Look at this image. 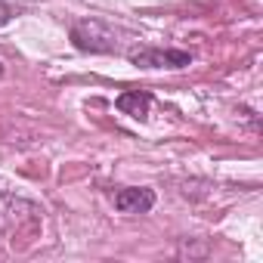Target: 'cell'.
<instances>
[{
    "mask_svg": "<svg viewBox=\"0 0 263 263\" xmlns=\"http://www.w3.org/2000/svg\"><path fill=\"white\" fill-rule=\"evenodd\" d=\"M71 44L81 53H115L118 50V34L102 19H81V22L71 25Z\"/></svg>",
    "mask_w": 263,
    "mask_h": 263,
    "instance_id": "obj_1",
    "label": "cell"
},
{
    "mask_svg": "<svg viewBox=\"0 0 263 263\" xmlns=\"http://www.w3.org/2000/svg\"><path fill=\"white\" fill-rule=\"evenodd\" d=\"M127 56L140 68H186L192 62V56L183 50H155V47H137Z\"/></svg>",
    "mask_w": 263,
    "mask_h": 263,
    "instance_id": "obj_2",
    "label": "cell"
},
{
    "mask_svg": "<svg viewBox=\"0 0 263 263\" xmlns=\"http://www.w3.org/2000/svg\"><path fill=\"white\" fill-rule=\"evenodd\" d=\"M155 204V192L152 189H137V186H127L121 192H115V208L121 214H146Z\"/></svg>",
    "mask_w": 263,
    "mask_h": 263,
    "instance_id": "obj_3",
    "label": "cell"
},
{
    "mask_svg": "<svg viewBox=\"0 0 263 263\" xmlns=\"http://www.w3.org/2000/svg\"><path fill=\"white\" fill-rule=\"evenodd\" d=\"M34 217H37V208L34 204L19 201V198H10V195H0V229H13L22 220H34Z\"/></svg>",
    "mask_w": 263,
    "mask_h": 263,
    "instance_id": "obj_4",
    "label": "cell"
},
{
    "mask_svg": "<svg viewBox=\"0 0 263 263\" xmlns=\"http://www.w3.org/2000/svg\"><path fill=\"white\" fill-rule=\"evenodd\" d=\"M149 105H152V96L140 93V90H127V93L118 96V108L124 115H130V118H140V121L149 115Z\"/></svg>",
    "mask_w": 263,
    "mask_h": 263,
    "instance_id": "obj_5",
    "label": "cell"
},
{
    "mask_svg": "<svg viewBox=\"0 0 263 263\" xmlns=\"http://www.w3.org/2000/svg\"><path fill=\"white\" fill-rule=\"evenodd\" d=\"M10 16H13V10L4 4V0H0V25H7V22H10Z\"/></svg>",
    "mask_w": 263,
    "mask_h": 263,
    "instance_id": "obj_6",
    "label": "cell"
},
{
    "mask_svg": "<svg viewBox=\"0 0 263 263\" xmlns=\"http://www.w3.org/2000/svg\"><path fill=\"white\" fill-rule=\"evenodd\" d=\"M0 78H4V65H0Z\"/></svg>",
    "mask_w": 263,
    "mask_h": 263,
    "instance_id": "obj_7",
    "label": "cell"
}]
</instances>
